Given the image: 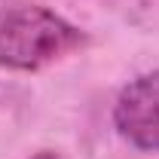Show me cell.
<instances>
[{"label":"cell","mask_w":159,"mask_h":159,"mask_svg":"<svg viewBox=\"0 0 159 159\" xmlns=\"http://www.w3.org/2000/svg\"><path fill=\"white\" fill-rule=\"evenodd\" d=\"M83 31L46 6H19L0 16V67L34 74L83 46Z\"/></svg>","instance_id":"obj_1"},{"label":"cell","mask_w":159,"mask_h":159,"mask_svg":"<svg viewBox=\"0 0 159 159\" xmlns=\"http://www.w3.org/2000/svg\"><path fill=\"white\" fill-rule=\"evenodd\" d=\"M113 129L129 147L159 153V67L122 86L113 104Z\"/></svg>","instance_id":"obj_2"},{"label":"cell","mask_w":159,"mask_h":159,"mask_svg":"<svg viewBox=\"0 0 159 159\" xmlns=\"http://www.w3.org/2000/svg\"><path fill=\"white\" fill-rule=\"evenodd\" d=\"M28 159H64V156L55 153V150H40V153H34V156H28Z\"/></svg>","instance_id":"obj_3"}]
</instances>
